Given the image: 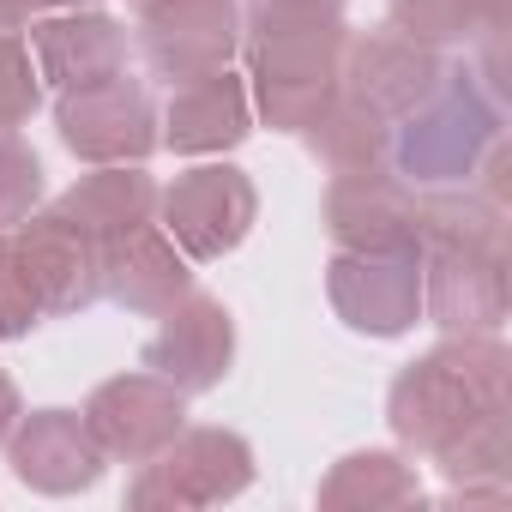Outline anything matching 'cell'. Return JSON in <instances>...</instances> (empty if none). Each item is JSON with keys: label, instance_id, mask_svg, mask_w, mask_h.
<instances>
[{"label": "cell", "instance_id": "cell-1", "mask_svg": "<svg viewBox=\"0 0 512 512\" xmlns=\"http://www.w3.org/2000/svg\"><path fill=\"white\" fill-rule=\"evenodd\" d=\"M247 79L260 121L302 133L332 97L344 67V0H247Z\"/></svg>", "mask_w": 512, "mask_h": 512}, {"label": "cell", "instance_id": "cell-2", "mask_svg": "<svg viewBox=\"0 0 512 512\" xmlns=\"http://www.w3.org/2000/svg\"><path fill=\"white\" fill-rule=\"evenodd\" d=\"M506 374H512V356L500 350L494 332L446 338L440 350H428L422 362H410L392 380L386 422L410 452L440 458L464 434L506 422Z\"/></svg>", "mask_w": 512, "mask_h": 512}, {"label": "cell", "instance_id": "cell-3", "mask_svg": "<svg viewBox=\"0 0 512 512\" xmlns=\"http://www.w3.org/2000/svg\"><path fill=\"white\" fill-rule=\"evenodd\" d=\"M494 139H500V91L476 85V73L464 67H446V79L398 121L392 157L410 187H446L476 175Z\"/></svg>", "mask_w": 512, "mask_h": 512}, {"label": "cell", "instance_id": "cell-4", "mask_svg": "<svg viewBox=\"0 0 512 512\" xmlns=\"http://www.w3.org/2000/svg\"><path fill=\"white\" fill-rule=\"evenodd\" d=\"M253 482V446L229 428H181L157 458H145V470L127 488V506L151 512H193V506H217L235 500Z\"/></svg>", "mask_w": 512, "mask_h": 512}, {"label": "cell", "instance_id": "cell-5", "mask_svg": "<svg viewBox=\"0 0 512 512\" xmlns=\"http://www.w3.org/2000/svg\"><path fill=\"white\" fill-rule=\"evenodd\" d=\"M139 19V55L157 79L187 85L217 67H229L241 43V7L235 0H127Z\"/></svg>", "mask_w": 512, "mask_h": 512}, {"label": "cell", "instance_id": "cell-6", "mask_svg": "<svg viewBox=\"0 0 512 512\" xmlns=\"http://www.w3.org/2000/svg\"><path fill=\"white\" fill-rule=\"evenodd\" d=\"M326 290L350 332L398 338L422 320V247H344L326 266Z\"/></svg>", "mask_w": 512, "mask_h": 512}, {"label": "cell", "instance_id": "cell-7", "mask_svg": "<svg viewBox=\"0 0 512 512\" xmlns=\"http://www.w3.org/2000/svg\"><path fill=\"white\" fill-rule=\"evenodd\" d=\"M422 308L446 338L494 332L506 320V241L422 247Z\"/></svg>", "mask_w": 512, "mask_h": 512}, {"label": "cell", "instance_id": "cell-8", "mask_svg": "<svg viewBox=\"0 0 512 512\" xmlns=\"http://www.w3.org/2000/svg\"><path fill=\"white\" fill-rule=\"evenodd\" d=\"M157 205H163V235L187 260H223V253H235L247 241L253 217H260V193L229 163H205V169L175 175V187L157 193Z\"/></svg>", "mask_w": 512, "mask_h": 512}, {"label": "cell", "instance_id": "cell-9", "mask_svg": "<svg viewBox=\"0 0 512 512\" xmlns=\"http://www.w3.org/2000/svg\"><path fill=\"white\" fill-rule=\"evenodd\" d=\"M55 127H61V145L85 163H145L157 151V109L145 85L127 73L61 91Z\"/></svg>", "mask_w": 512, "mask_h": 512}, {"label": "cell", "instance_id": "cell-10", "mask_svg": "<svg viewBox=\"0 0 512 512\" xmlns=\"http://www.w3.org/2000/svg\"><path fill=\"white\" fill-rule=\"evenodd\" d=\"M85 428L103 458L145 464L187 428V392L163 374H115L85 398Z\"/></svg>", "mask_w": 512, "mask_h": 512}, {"label": "cell", "instance_id": "cell-11", "mask_svg": "<svg viewBox=\"0 0 512 512\" xmlns=\"http://www.w3.org/2000/svg\"><path fill=\"white\" fill-rule=\"evenodd\" d=\"M416 217H422V193L386 169H338V181L326 187V229L338 235V247L374 253V247H422L416 241Z\"/></svg>", "mask_w": 512, "mask_h": 512}, {"label": "cell", "instance_id": "cell-12", "mask_svg": "<svg viewBox=\"0 0 512 512\" xmlns=\"http://www.w3.org/2000/svg\"><path fill=\"white\" fill-rule=\"evenodd\" d=\"M157 320H163V326H157V338L145 344V368L163 374V380L181 386V392H211V386H223V374H229V362H235V320H229V308H223L217 296L187 290V296L169 302Z\"/></svg>", "mask_w": 512, "mask_h": 512}, {"label": "cell", "instance_id": "cell-13", "mask_svg": "<svg viewBox=\"0 0 512 512\" xmlns=\"http://www.w3.org/2000/svg\"><path fill=\"white\" fill-rule=\"evenodd\" d=\"M19 260L37 284V302L43 314H73V308H91L103 290H97V266H103V241L91 229H79L61 205L49 211H31L19 223Z\"/></svg>", "mask_w": 512, "mask_h": 512}, {"label": "cell", "instance_id": "cell-14", "mask_svg": "<svg viewBox=\"0 0 512 512\" xmlns=\"http://www.w3.org/2000/svg\"><path fill=\"white\" fill-rule=\"evenodd\" d=\"M440 79L446 61L404 31H374L362 43H344V67H338V85L356 103H368L380 121H404Z\"/></svg>", "mask_w": 512, "mask_h": 512}, {"label": "cell", "instance_id": "cell-15", "mask_svg": "<svg viewBox=\"0 0 512 512\" xmlns=\"http://www.w3.org/2000/svg\"><path fill=\"white\" fill-rule=\"evenodd\" d=\"M97 290L127 314H163L169 302H181L193 290V272H187V253L157 223H133L103 241Z\"/></svg>", "mask_w": 512, "mask_h": 512}, {"label": "cell", "instance_id": "cell-16", "mask_svg": "<svg viewBox=\"0 0 512 512\" xmlns=\"http://www.w3.org/2000/svg\"><path fill=\"white\" fill-rule=\"evenodd\" d=\"M7 458H13V476L37 494H79L103 476V446L73 410L19 416V428L7 434Z\"/></svg>", "mask_w": 512, "mask_h": 512}, {"label": "cell", "instance_id": "cell-17", "mask_svg": "<svg viewBox=\"0 0 512 512\" xmlns=\"http://www.w3.org/2000/svg\"><path fill=\"white\" fill-rule=\"evenodd\" d=\"M31 49H37V79H49L55 91H79L127 73V31L91 7H67L31 25Z\"/></svg>", "mask_w": 512, "mask_h": 512}, {"label": "cell", "instance_id": "cell-18", "mask_svg": "<svg viewBox=\"0 0 512 512\" xmlns=\"http://www.w3.org/2000/svg\"><path fill=\"white\" fill-rule=\"evenodd\" d=\"M247 133H253L247 85H241L229 67H217V73H205V79L175 85L157 139H169L181 157H211V151H235Z\"/></svg>", "mask_w": 512, "mask_h": 512}, {"label": "cell", "instance_id": "cell-19", "mask_svg": "<svg viewBox=\"0 0 512 512\" xmlns=\"http://www.w3.org/2000/svg\"><path fill=\"white\" fill-rule=\"evenodd\" d=\"M506 25H512V0H392V31H404L428 49L482 43V67L500 97H506V61H500Z\"/></svg>", "mask_w": 512, "mask_h": 512}, {"label": "cell", "instance_id": "cell-20", "mask_svg": "<svg viewBox=\"0 0 512 512\" xmlns=\"http://www.w3.org/2000/svg\"><path fill=\"white\" fill-rule=\"evenodd\" d=\"M55 205H61L79 229H91L97 241H109V235H121V229H133V223H151V211H157V181H151L139 163H103L97 175L73 181Z\"/></svg>", "mask_w": 512, "mask_h": 512}, {"label": "cell", "instance_id": "cell-21", "mask_svg": "<svg viewBox=\"0 0 512 512\" xmlns=\"http://www.w3.org/2000/svg\"><path fill=\"white\" fill-rule=\"evenodd\" d=\"M302 139H308V151H314L326 169H368V163H386V151H392V121H380L368 103H356V97L338 85V97L302 127Z\"/></svg>", "mask_w": 512, "mask_h": 512}, {"label": "cell", "instance_id": "cell-22", "mask_svg": "<svg viewBox=\"0 0 512 512\" xmlns=\"http://www.w3.org/2000/svg\"><path fill=\"white\" fill-rule=\"evenodd\" d=\"M422 482L398 452H350L320 482V506L332 512H380V506H416Z\"/></svg>", "mask_w": 512, "mask_h": 512}, {"label": "cell", "instance_id": "cell-23", "mask_svg": "<svg viewBox=\"0 0 512 512\" xmlns=\"http://www.w3.org/2000/svg\"><path fill=\"white\" fill-rule=\"evenodd\" d=\"M43 199V163L19 133H0V229L25 223Z\"/></svg>", "mask_w": 512, "mask_h": 512}, {"label": "cell", "instance_id": "cell-24", "mask_svg": "<svg viewBox=\"0 0 512 512\" xmlns=\"http://www.w3.org/2000/svg\"><path fill=\"white\" fill-rule=\"evenodd\" d=\"M37 320H43V302H37V284L19 260V241L0 235V338H25Z\"/></svg>", "mask_w": 512, "mask_h": 512}, {"label": "cell", "instance_id": "cell-25", "mask_svg": "<svg viewBox=\"0 0 512 512\" xmlns=\"http://www.w3.org/2000/svg\"><path fill=\"white\" fill-rule=\"evenodd\" d=\"M31 115H37V67H31V49L13 31H0V133H13Z\"/></svg>", "mask_w": 512, "mask_h": 512}, {"label": "cell", "instance_id": "cell-26", "mask_svg": "<svg viewBox=\"0 0 512 512\" xmlns=\"http://www.w3.org/2000/svg\"><path fill=\"white\" fill-rule=\"evenodd\" d=\"M19 416H25V410H19V386L0 374V446H7V434L19 428Z\"/></svg>", "mask_w": 512, "mask_h": 512}, {"label": "cell", "instance_id": "cell-27", "mask_svg": "<svg viewBox=\"0 0 512 512\" xmlns=\"http://www.w3.org/2000/svg\"><path fill=\"white\" fill-rule=\"evenodd\" d=\"M43 7V0H0V31H19V25H31V13Z\"/></svg>", "mask_w": 512, "mask_h": 512}, {"label": "cell", "instance_id": "cell-28", "mask_svg": "<svg viewBox=\"0 0 512 512\" xmlns=\"http://www.w3.org/2000/svg\"><path fill=\"white\" fill-rule=\"evenodd\" d=\"M43 7H61L67 13V7H97V0H43Z\"/></svg>", "mask_w": 512, "mask_h": 512}]
</instances>
